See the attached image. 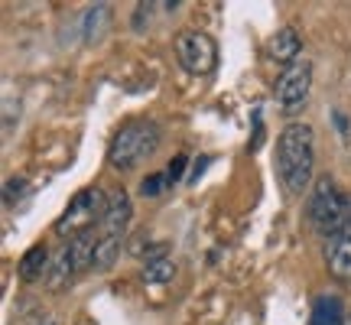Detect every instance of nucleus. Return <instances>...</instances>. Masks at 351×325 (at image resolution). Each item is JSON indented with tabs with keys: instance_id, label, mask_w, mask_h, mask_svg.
<instances>
[{
	"instance_id": "4468645a",
	"label": "nucleus",
	"mask_w": 351,
	"mask_h": 325,
	"mask_svg": "<svg viewBox=\"0 0 351 325\" xmlns=\"http://www.w3.org/2000/svg\"><path fill=\"white\" fill-rule=\"evenodd\" d=\"M173 276H176V263L169 257L143 263V283H169Z\"/></svg>"
},
{
	"instance_id": "f03ea898",
	"label": "nucleus",
	"mask_w": 351,
	"mask_h": 325,
	"mask_svg": "<svg viewBox=\"0 0 351 325\" xmlns=\"http://www.w3.org/2000/svg\"><path fill=\"white\" fill-rule=\"evenodd\" d=\"M160 127L153 121H130L117 130V137L111 140V150H108V162L114 169H134L137 162L150 160L156 147H160Z\"/></svg>"
},
{
	"instance_id": "f257e3e1",
	"label": "nucleus",
	"mask_w": 351,
	"mask_h": 325,
	"mask_svg": "<svg viewBox=\"0 0 351 325\" xmlns=\"http://www.w3.org/2000/svg\"><path fill=\"white\" fill-rule=\"evenodd\" d=\"M315 134L309 124H287L276 137V176L289 195H302L313 182Z\"/></svg>"
},
{
	"instance_id": "423d86ee",
	"label": "nucleus",
	"mask_w": 351,
	"mask_h": 325,
	"mask_svg": "<svg viewBox=\"0 0 351 325\" xmlns=\"http://www.w3.org/2000/svg\"><path fill=\"white\" fill-rule=\"evenodd\" d=\"M309 88H313V62L296 59L293 65L283 69V75L276 78V101L283 111H296L306 104L309 98Z\"/></svg>"
},
{
	"instance_id": "6ab92c4d",
	"label": "nucleus",
	"mask_w": 351,
	"mask_h": 325,
	"mask_svg": "<svg viewBox=\"0 0 351 325\" xmlns=\"http://www.w3.org/2000/svg\"><path fill=\"white\" fill-rule=\"evenodd\" d=\"M29 325H56V322H52V319H33Z\"/></svg>"
},
{
	"instance_id": "1a4fd4ad",
	"label": "nucleus",
	"mask_w": 351,
	"mask_h": 325,
	"mask_svg": "<svg viewBox=\"0 0 351 325\" xmlns=\"http://www.w3.org/2000/svg\"><path fill=\"white\" fill-rule=\"evenodd\" d=\"M49 263H52V257L43 244L29 248L23 257H20V267H16V270H20V280H23V283H39V280H46Z\"/></svg>"
},
{
	"instance_id": "20e7f679",
	"label": "nucleus",
	"mask_w": 351,
	"mask_h": 325,
	"mask_svg": "<svg viewBox=\"0 0 351 325\" xmlns=\"http://www.w3.org/2000/svg\"><path fill=\"white\" fill-rule=\"evenodd\" d=\"M104 205H108V192H101V189H82V192H75L72 202L65 205L62 218L56 221V234H62V238H78V234L91 231L95 221H101Z\"/></svg>"
},
{
	"instance_id": "ddd939ff",
	"label": "nucleus",
	"mask_w": 351,
	"mask_h": 325,
	"mask_svg": "<svg viewBox=\"0 0 351 325\" xmlns=\"http://www.w3.org/2000/svg\"><path fill=\"white\" fill-rule=\"evenodd\" d=\"M72 261H75V270H85V267H95V250H98V234H95V228L85 231V234H78L72 244Z\"/></svg>"
},
{
	"instance_id": "39448f33",
	"label": "nucleus",
	"mask_w": 351,
	"mask_h": 325,
	"mask_svg": "<svg viewBox=\"0 0 351 325\" xmlns=\"http://www.w3.org/2000/svg\"><path fill=\"white\" fill-rule=\"evenodd\" d=\"M176 56H179V62L189 75H208L218 62V46L202 29H182L176 36Z\"/></svg>"
},
{
	"instance_id": "dca6fc26",
	"label": "nucleus",
	"mask_w": 351,
	"mask_h": 325,
	"mask_svg": "<svg viewBox=\"0 0 351 325\" xmlns=\"http://www.w3.org/2000/svg\"><path fill=\"white\" fill-rule=\"evenodd\" d=\"M186 156H176L173 162H169V169H166V179H169V182H179V179H182V169H186Z\"/></svg>"
},
{
	"instance_id": "a211bd4d",
	"label": "nucleus",
	"mask_w": 351,
	"mask_h": 325,
	"mask_svg": "<svg viewBox=\"0 0 351 325\" xmlns=\"http://www.w3.org/2000/svg\"><path fill=\"white\" fill-rule=\"evenodd\" d=\"M205 162H208V156H202V160L195 162V169H192V179H199V176H202V169H205Z\"/></svg>"
},
{
	"instance_id": "f3484780",
	"label": "nucleus",
	"mask_w": 351,
	"mask_h": 325,
	"mask_svg": "<svg viewBox=\"0 0 351 325\" xmlns=\"http://www.w3.org/2000/svg\"><path fill=\"white\" fill-rule=\"evenodd\" d=\"M20 189H26L23 179H10V182H7V195H3V199H7V205H13V199L20 195Z\"/></svg>"
},
{
	"instance_id": "0eeeda50",
	"label": "nucleus",
	"mask_w": 351,
	"mask_h": 325,
	"mask_svg": "<svg viewBox=\"0 0 351 325\" xmlns=\"http://www.w3.org/2000/svg\"><path fill=\"white\" fill-rule=\"evenodd\" d=\"M130 218H134V205H130V195L124 189H111L108 192V205H104V215L98 221V238L101 241H114V244H124V234L130 228Z\"/></svg>"
},
{
	"instance_id": "aec40b11",
	"label": "nucleus",
	"mask_w": 351,
	"mask_h": 325,
	"mask_svg": "<svg viewBox=\"0 0 351 325\" xmlns=\"http://www.w3.org/2000/svg\"><path fill=\"white\" fill-rule=\"evenodd\" d=\"M345 325H351V315H348V322H345Z\"/></svg>"
},
{
	"instance_id": "7ed1b4c3",
	"label": "nucleus",
	"mask_w": 351,
	"mask_h": 325,
	"mask_svg": "<svg viewBox=\"0 0 351 325\" xmlns=\"http://www.w3.org/2000/svg\"><path fill=\"white\" fill-rule=\"evenodd\" d=\"M345 212H348V199H341L339 186H335L328 176H319L313 192H309V202H306V215H309L313 231L328 241L341 228Z\"/></svg>"
},
{
	"instance_id": "2eb2a0df",
	"label": "nucleus",
	"mask_w": 351,
	"mask_h": 325,
	"mask_svg": "<svg viewBox=\"0 0 351 325\" xmlns=\"http://www.w3.org/2000/svg\"><path fill=\"white\" fill-rule=\"evenodd\" d=\"M166 186H169L166 173H153V176H147V179L140 182V192H143V199H160V195L166 192Z\"/></svg>"
},
{
	"instance_id": "9b49d317",
	"label": "nucleus",
	"mask_w": 351,
	"mask_h": 325,
	"mask_svg": "<svg viewBox=\"0 0 351 325\" xmlns=\"http://www.w3.org/2000/svg\"><path fill=\"white\" fill-rule=\"evenodd\" d=\"M75 274V261H72V248L65 244L59 254H52V263H49V274H46V287L49 289H65L69 280Z\"/></svg>"
},
{
	"instance_id": "6e6552de",
	"label": "nucleus",
	"mask_w": 351,
	"mask_h": 325,
	"mask_svg": "<svg viewBox=\"0 0 351 325\" xmlns=\"http://www.w3.org/2000/svg\"><path fill=\"white\" fill-rule=\"evenodd\" d=\"M326 267L335 280H351V199H348V212H345L341 228L326 244Z\"/></svg>"
},
{
	"instance_id": "9d476101",
	"label": "nucleus",
	"mask_w": 351,
	"mask_h": 325,
	"mask_svg": "<svg viewBox=\"0 0 351 325\" xmlns=\"http://www.w3.org/2000/svg\"><path fill=\"white\" fill-rule=\"evenodd\" d=\"M300 49H302V39L293 26H283L274 36V43H270V56H274L276 62H287V65H293L300 59Z\"/></svg>"
},
{
	"instance_id": "f8f14e48",
	"label": "nucleus",
	"mask_w": 351,
	"mask_h": 325,
	"mask_svg": "<svg viewBox=\"0 0 351 325\" xmlns=\"http://www.w3.org/2000/svg\"><path fill=\"white\" fill-rule=\"evenodd\" d=\"M345 309H341L339 296H319L313 306V319L309 325H345Z\"/></svg>"
}]
</instances>
